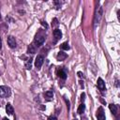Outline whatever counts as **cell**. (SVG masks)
Returning <instances> with one entry per match:
<instances>
[{"mask_svg":"<svg viewBox=\"0 0 120 120\" xmlns=\"http://www.w3.org/2000/svg\"><path fill=\"white\" fill-rule=\"evenodd\" d=\"M102 14H103L102 8L101 7L97 8L96 10H95V16H94V23H95V25L99 23V22H100V20L102 18Z\"/></svg>","mask_w":120,"mask_h":120,"instance_id":"6da1fadb","label":"cell"},{"mask_svg":"<svg viewBox=\"0 0 120 120\" xmlns=\"http://www.w3.org/2000/svg\"><path fill=\"white\" fill-rule=\"evenodd\" d=\"M45 41V37L44 36H41V35H37L35 39H34V42H33V45L35 47H38V46H41Z\"/></svg>","mask_w":120,"mask_h":120,"instance_id":"7a4b0ae2","label":"cell"},{"mask_svg":"<svg viewBox=\"0 0 120 120\" xmlns=\"http://www.w3.org/2000/svg\"><path fill=\"white\" fill-rule=\"evenodd\" d=\"M10 94V90L7 86H0V98L8 97Z\"/></svg>","mask_w":120,"mask_h":120,"instance_id":"3957f363","label":"cell"},{"mask_svg":"<svg viewBox=\"0 0 120 120\" xmlns=\"http://www.w3.org/2000/svg\"><path fill=\"white\" fill-rule=\"evenodd\" d=\"M43 62H44V57L42 55H38L36 57V60H35V66H36V68H39L42 66Z\"/></svg>","mask_w":120,"mask_h":120,"instance_id":"277c9868","label":"cell"},{"mask_svg":"<svg viewBox=\"0 0 120 120\" xmlns=\"http://www.w3.org/2000/svg\"><path fill=\"white\" fill-rule=\"evenodd\" d=\"M97 118L98 120H105V112L102 107H99L97 111Z\"/></svg>","mask_w":120,"mask_h":120,"instance_id":"5b68a950","label":"cell"},{"mask_svg":"<svg viewBox=\"0 0 120 120\" xmlns=\"http://www.w3.org/2000/svg\"><path fill=\"white\" fill-rule=\"evenodd\" d=\"M7 41H8V46H9L10 48H12V49H13V48H16L17 43H16V40H15V38H14V37L8 36Z\"/></svg>","mask_w":120,"mask_h":120,"instance_id":"8992f818","label":"cell"},{"mask_svg":"<svg viewBox=\"0 0 120 120\" xmlns=\"http://www.w3.org/2000/svg\"><path fill=\"white\" fill-rule=\"evenodd\" d=\"M68 57V55H67V53L66 52H59L58 53H57V55H56V59L58 60V61H64L66 58Z\"/></svg>","mask_w":120,"mask_h":120,"instance_id":"52a82bcc","label":"cell"},{"mask_svg":"<svg viewBox=\"0 0 120 120\" xmlns=\"http://www.w3.org/2000/svg\"><path fill=\"white\" fill-rule=\"evenodd\" d=\"M97 82H98V87L99 90H101V91L105 90V82L101 78H98Z\"/></svg>","mask_w":120,"mask_h":120,"instance_id":"ba28073f","label":"cell"},{"mask_svg":"<svg viewBox=\"0 0 120 120\" xmlns=\"http://www.w3.org/2000/svg\"><path fill=\"white\" fill-rule=\"evenodd\" d=\"M53 36H54V38H55L56 40L57 39H60L62 38V32H61V30H59L58 28L54 29L53 30Z\"/></svg>","mask_w":120,"mask_h":120,"instance_id":"9c48e42d","label":"cell"},{"mask_svg":"<svg viewBox=\"0 0 120 120\" xmlns=\"http://www.w3.org/2000/svg\"><path fill=\"white\" fill-rule=\"evenodd\" d=\"M6 112H7V113L9 114V115L13 114L14 109H13V107H12V105H11L10 103H8V104H7V106H6Z\"/></svg>","mask_w":120,"mask_h":120,"instance_id":"30bf717a","label":"cell"},{"mask_svg":"<svg viewBox=\"0 0 120 120\" xmlns=\"http://www.w3.org/2000/svg\"><path fill=\"white\" fill-rule=\"evenodd\" d=\"M57 75H58V77H59L60 79H63V80H66V78H67V72H66L64 69L58 70Z\"/></svg>","mask_w":120,"mask_h":120,"instance_id":"8fae6325","label":"cell"},{"mask_svg":"<svg viewBox=\"0 0 120 120\" xmlns=\"http://www.w3.org/2000/svg\"><path fill=\"white\" fill-rule=\"evenodd\" d=\"M109 109H110V111H111L114 115L117 113V107H116V105H114V104H110V105H109Z\"/></svg>","mask_w":120,"mask_h":120,"instance_id":"7c38bea8","label":"cell"},{"mask_svg":"<svg viewBox=\"0 0 120 120\" xmlns=\"http://www.w3.org/2000/svg\"><path fill=\"white\" fill-rule=\"evenodd\" d=\"M32 61H33V59H32V58H29V59H27L26 62L24 63V66H25V68H26L27 69H30V68H32Z\"/></svg>","mask_w":120,"mask_h":120,"instance_id":"4fadbf2b","label":"cell"},{"mask_svg":"<svg viewBox=\"0 0 120 120\" xmlns=\"http://www.w3.org/2000/svg\"><path fill=\"white\" fill-rule=\"evenodd\" d=\"M84 110H85V105H84L83 103H82V104H80V106H79L77 112H78V113L81 114V113H82V112H84Z\"/></svg>","mask_w":120,"mask_h":120,"instance_id":"5bb4252c","label":"cell"},{"mask_svg":"<svg viewBox=\"0 0 120 120\" xmlns=\"http://www.w3.org/2000/svg\"><path fill=\"white\" fill-rule=\"evenodd\" d=\"M44 96H45L48 99H51V98H52V97H53V93H52V91H47V92H45Z\"/></svg>","mask_w":120,"mask_h":120,"instance_id":"9a60e30c","label":"cell"},{"mask_svg":"<svg viewBox=\"0 0 120 120\" xmlns=\"http://www.w3.org/2000/svg\"><path fill=\"white\" fill-rule=\"evenodd\" d=\"M61 49H62V50H66V51L69 50V46H68V42H64L63 44H61Z\"/></svg>","mask_w":120,"mask_h":120,"instance_id":"2e32d148","label":"cell"},{"mask_svg":"<svg viewBox=\"0 0 120 120\" xmlns=\"http://www.w3.org/2000/svg\"><path fill=\"white\" fill-rule=\"evenodd\" d=\"M36 52V47L33 45V44H31L30 46H29V48H28V52H31V53H34Z\"/></svg>","mask_w":120,"mask_h":120,"instance_id":"e0dca14e","label":"cell"},{"mask_svg":"<svg viewBox=\"0 0 120 120\" xmlns=\"http://www.w3.org/2000/svg\"><path fill=\"white\" fill-rule=\"evenodd\" d=\"M52 25H54V26H57V25H58V22H57V19H55V18H54V19L52 20Z\"/></svg>","mask_w":120,"mask_h":120,"instance_id":"ac0fdd59","label":"cell"},{"mask_svg":"<svg viewBox=\"0 0 120 120\" xmlns=\"http://www.w3.org/2000/svg\"><path fill=\"white\" fill-rule=\"evenodd\" d=\"M48 120H57V119H56V117H55V116H52H52H49Z\"/></svg>","mask_w":120,"mask_h":120,"instance_id":"d6986e66","label":"cell"},{"mask_svg":"<svg viewBox=\"0 0 120 120\" xmlns=\"http://www.w3.org/2000/svg\"><path fill=\"white\" fill-rule=\"evenodd\" d=\"M41 24H42V25H43L45 28H48V24L46 23V22H41Z\"/></svg>","mask_w":120,"mask_h":120,"instance_id":"ffe728a7","label":"cell"},{"mask_svg":"<svg viewBox=\"0 0 120 120\" xmlns=\"http://www.w3.org/2000/svg\"><path fill=\"white\" fill-rule=\"evenodd\" d=\"M78 76H79V77H81V78H82V77H83V74H82V72H81V71H79V72H78Z\"/></svg>","mask_w":120,"mask_h":120,"instance_id":"44dd1931","label":"cell"},{"mask_svg":"<svg viewBox=\"0 0 120 120\" xmlns=\"http://www.w3.org/2000/svg\"><path fill=\"white\" fill-rule=\"evenodd\" d=\"M2 48V39H1V38H0V49Z\"/></svg>","mask_w":120,"mask_h":120,"instance_id":"7402d4cb","label":"cell"},{"mask_svg":"<svg viewBox=\"0 0 120 120\" xmlns=\"http://www.w3.org/2000/svg\"><path fill=\"white\" fill-rule=\"evenodd\" d=\"M2 120H8V118H7V117H4V118H3V119H2Z\"/></svg>","mask_w":120,"mask_h":120,"instance_id":"603a6c76","label":"cell"},{"mask_svg":"<svg viewBox=\"0 0 120 120\" xmlns=\"http://www.w3.org/2000/svg\"><path fill=\"white\" fill-rule=\"evenodd\" d=\"M0 19H1V14H0Z\"/></svg>","mask_w":120,"mask_h":120,"instance_id":"cb8c5ba5","label":"cell"}]
</instances>
